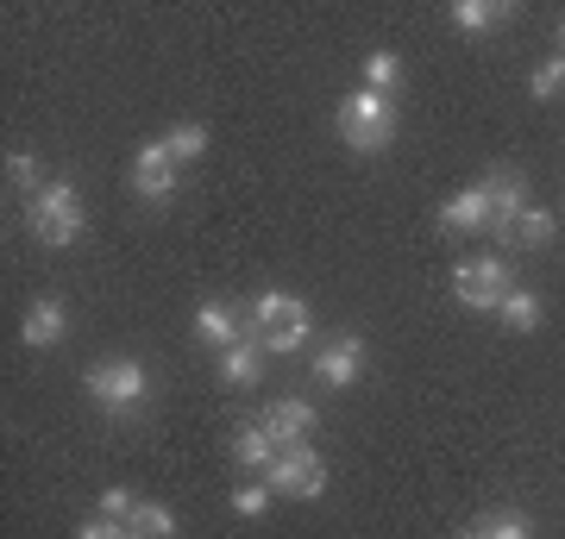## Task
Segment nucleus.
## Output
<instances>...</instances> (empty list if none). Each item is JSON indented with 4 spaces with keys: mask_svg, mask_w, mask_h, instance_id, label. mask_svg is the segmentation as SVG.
<instances>
[{
    "mask_svg": "<svg viewBox=\"0 0 565 539\" xmlns=\"http://www.w3.org/2000/svg\"><path fill=\"white\" fill-rule=\"evenodd\" d=\"M340 139L352 144V151H384L390 139H396V100L377 95V88H352V95L340 100Z\"/></svg>",
    "mask_w": 565,
    "mask_h": 539,
    "instance_id": "nucleus-1",
    "label": "nucleus"
},
{
    "mask_svg": "<svg viewBox=\"0 0 565 539\" xmlns=\"http://www.w3.org/2000/svg\"><path fill=\"white\" fill-rule=\"evenodd\" d=\"M25 226H32V239H44V245H76L82 226H88L76 182H44L39 195L25 201Z\"/></svg>",
    "mask_w": 565,
    "mask_h": 539,
    "instance_id": "nucleus-2",
    "label": "nucleus"
},
{
    "mask_svg": "<svg viewBox=\"0 0 565 539\" xmlns=\"http://www.w3.org/2000/svg\"><path fill=\"white\" fill-rule=\"evenodd\" d=\"M252 339H258L264 352H296V345L308 339V308H302L296 295H282V289L258 295V314H252Z\"/></svg>",
    "mask_w": 565,
    "mask_h": 539,
    "instance_id": "nucleus-3",
    "label": "nucleus"
},
{
    "mask_svg": "<svg viewBox=\"0 0 565 539\" xmlns=\"http://www.w3.org/2000/svg\"><path fill=\"white\" fill-rule=\"evenodd\" d=\"M82 389L102 401L107 414H126V408H139L145 401V364L139 358H102V364H88Z\"/></svg>",
    "mask_w": 565,
    "mask_h": 539,
    "instance_id": "nucleus-4",
    "label": "nucleus"
},
{
    "mask_svg": "<svg viewBox=\"0 0 565 539\" xmlns=\"http://www.w3.org/2000/svg\"><path fill=\"white\" fill-rule=\"evenodd\" d=\"M264 483H270L277 496L315 502V496L327 489V464H321V452H315V445H282V452H277V464L264 471Z\"/></svg>",
    "mask_w": 565,
    "mask_h": 539,
    "instance_id": "nucleus-5",
    "label": "nucleus"
},
{
    "mask_svg": "<svg viewBox=\"0 0 565 539\" xmlns=\"http://www.w3.org/2000/svg\"><path fill=\"white\" fill-rule=\"evenodd\" d=\"M509 289H515V277H509L503 258H465L459 270H452V295H459L465 308H503Z\"/></svg>",
    "mask_w": 565,
    "mask_h": 539,
    "instance_id": "nucleus-6",
    "label": "nucleus"
},
{
    "mask_svg": "<svg viewBox=\"0 0 565 539\" xmlns=\"http://www.w3.org/2000/svg\"><path fill=\"white\" fill-rule=\"evenodd\" d=\"M132 188H139L145 207H163V201L177 195V158L163 151V139H151L139 158H132Z\"/></svg>",
    "mask_w": 565,
    "mask_h": 539,
    "instance_id": "nucleus-7",
    "label": "nucleus"
},
{
    "mask_svg": "<svg viewBox=\"0 0 565 539\" xmlns=\"http://www.w3.org/2000/svg\"><path fill=\"white\" fill-rule=\"evenodd\" d=\"M315 377H321L327 389H352V382L364 377V339H359V333L327 339L321 352H315Z\"/></svg>",
    "mask_w": 565,
    "mask_h": 539,
    "instance_id": "nucleus-8",
    "label": "nucleus"
},
{
    "mask_svg": "<svg viewBox=\"0 0 565 539\" xmlns=\"http://www.w3.org/2000/svg\"><path fill=\"white\" fill-rule=\"evenodd\" d=\"M484 195H490V233H497V239H509V233H515V220L527 214V182L515 176V170H497V176L484 182Z\"/></svg>",
    "mask_w": 565,
    "mask_h": 539,
    "instance_id": "nucleus-9",
    "label": "nucleus"
},
{
    "mask_svg": "<svg viewBox=\"0 0 565 539\" xmlns=\"http://www.w3.org/2000/svg\"><path fill=\"white\" fill-rule=\"evenodd\" d=\"M258 427L277 445H308V440H315V408H308V401H296V396H282V401H270V408H264Z\"/></svg>",
    "mask_w": 565,
    "mask_h": 539,
    "instance_id": "nucleus-10",
    "label": "nucleus"
},
{
    "mask_svg": "<svg viewBox=\"0 0 565 539\" xmlns=\"http://www.w3.org/2000/svg\"><path fill=\"white\" fill-rule=\"evenodd\" d=\"M63 333H70V308H63V301H32V308H25L20 339L32 345V352H51Z\"/></svg>",
    "mask_w": 565,
    "mask_h": 539,
    "instance_id": "nucleus-11",
    "label": "nucleus"
},
{
    "mask_svg": "<svg viewBox=\"0 0 565 539\" xmlns=\"http://www.w3.org/2000/svg\"><path fill=\"white\" fill-rule=\"evenodd\" d=\"M440 226H446V233H490V195H484V182H478V188H459V195L446 201Z\"/></svg>",
    "mask_w": 565,
    "mask_h": 539,
    "instance_id": "nucleus-12",
    "label": "nucleus"
},
{
    "mask_svg": "<svg viewBox=\"0 0 565 539\" xmlns=\"http://www.w3.org/2000/svg\"><path fill=\"white\" fill-rule=\"evenodd\" d=\"M264 377V345L258 339H239L221 352V382H233V389H252V382Z\"/></svg>",
    "mask_w": 565,
    "mask_h": 539,
    "instance_id": "nucleus-13",
    "label": "nucleus"
},
{
    "mask_svg": "<svg viewBox=\"0 0 565 539\" xmlns=\"http://www.w3.org/2000/svg\"><path fill=\"white\" fill-rule=\"evenodd\" d=\"M195 333H202L214 352H226V345H239V339H252V333H239V320H233V308H221V301H202L195 308Z\"/></svg>",
    "mask_w": 565,
    "mask_h": 539,
    "instance_id": "nucleus-14",
    "label": "nucleus"
},
{
    "mask_svg": "<svg viewBox=\"0 0 565 539\" xmlns=\"http://www.w3.org/2000/svg\"><path fill=\"white\" fill-rule=\"evenodd\" d=\"M277 452H282V445L264 433L258 420H252V427H239V440H233V459L252 464V471H270V464H277Z\"/></svg>",
    "mask_w": 565,
    "mask_h": 539,
    "instance_id": "nucleus-15",
    "label": "nucleus"
},
{
    "mask_svg": "<svg viewBox=\"0 0 565 539\" xmlns=\"http://www.w3.org/2000/svg\"><path fill=\"white\" fill-rule=\"evenodd\" d=\"M163 151H170L177 163H195V158L207 151V126H202V120H182V126H170V132H163Z\"/></svg>",
    "mask_w": 565,
    "mask_h": 539,
    "instance_id": "nucleus-16",
    "label": "nucleus"
},
{
    "mask_svg": "<svg viewBox=\"0 0 565 539\" xmlns=\"http://www.w3.org/2000/svg\"><path fill=\"white\" fill-rule=\"evenodd\" d=\"M126 527H132V533H139V539H170V533H177V515H170L163 502H139V508H132V520H126Z\"/></svg>",
    "mask_w": 565,
    "mask_h": 539,
    "instance_id": "nucleus-17",
    "label": "nucleus"
},
{
    "mask_svg": "<svg viewBox=\"0 0 565 539\" xmlns=\"http://www.w3.org/2000/svg\"><path fill=\"white\" fill-rule=\"evenodd\" d=\"M497 314H503L515 333H534V326H541V301H534V289H509Z\"/></svg>",
    "mask_w": 565,
    "mask_h": 539,
    "instance_id": "nucleus-18",
    "label": "nucleus"
},
{
    "mask_svg": "<svg viewBox=\"0 0 565 539\" xmlns=\"http://www.w3.org/2000/svg\"><path fill=\"white\" fill-rule=\"evenodd\" d=\"M546 239H553V214L546 207H527L522 220H515V233H509V245H522V251H541Z\"/></svg>",
    "mask_w": 565,
    "mask_h": 539,
    "instance_id": "nucleus-19",
    "label": "nucleus"
},
{
    "mask_svg": "<svg viewBox=\"0 0 565 539\" xmlns=\"http://www.w3.org/2000/svg\"><path fill=\"white\" fill-rule=\"evenodd\" d=\"M503 13L509 7H497V0H459V7H452V25H459V32H490Z\"/></svg>",
    "mask_w": 565,
    "mask_h": 539,
    "instance_id": "nucleus-20",
    "label": "nucleus"
},
{
    "mask_svg": "<svg viewBox=\"0 0 565 539\" xmlns=\"http://www.w3.org/2000/svg\"><path fill=\"white\" fill-rule=\"evenodd\" d=\"M396 82H403V57H396V51H371V57H364V88L390 95Z\"/></svg>",
    "mask_w": 565,
    "mask_h": 539,
    "instance_id": "nucleus-21",
    "label": "nucleus"
},
{
    "mask_svg": "<svg viewBox=\"0 0 565 539\" xmlns=\"http://www.w3.org/2000/svg\"><path fill=\"white\" fill-rule=\"evenodd\" d=\"M7 182H13V188H25V201H32V195L44 188V182H39V158L13 151V158H7Z\"/></svg>",
    "mask_w": 565,
    "mask_h": 539,
    "instance_id": "nucleus-22",
    "label": "nucleus"
},
{
    "mask_svg": "<svg viewBox=\"0 0 565 539\" xmlns=\"http://www.w3.org/2000/svg\"><path fill=\"white\" fill-rule=\"evenodd\" d=\"M559 88H565V57L541 63V69H534V82H527V95H534V100H553Z\"/></svg>",
    "mask_w": 565,
    "mask_h": 539,
    "instance_id": "nucleus-23",
    "label": "nucleus"
},
{
    "mask_svg": "<svg viewBox=\"0 0 565 539\" xmlns=\"http://www.w3.org/2000/svg\"><path fill=\"white\" fill-rule=\"evenodd\" d=\"M270 496H277L270 483H245V489H233V508L252 520V515H264V508H270Z\"/></svg>",
    "mask_w": 565,
    "mask_h": 539,
    "instance_id": "nucleus-24",
    "label": "nucleus"
},
{
    "mask_svg": "<svg viewBox=\"0 0 565 539\" xmlns=\"http://www.w3.org/2000/svg\"><path fill=\"white\" fill-rule=\"evenodd\" d=\"M484 539H534V527H527V515H490Z\"/></svg>",
    "mask_w": 565,
    "mask_h": 539,
    "instance_id": "nucleus-25",
    "label": "nucleus"
},
{
    "mask_svg": "<svg viewBox=\"0 0 565 539\" xmlns=\"http://www.w3.org/2000/svg\"><path fill=\"white\" fill-rule=\"evenodd\" d=\"M132 489H102V520H132Z\"/></svg>",
    "mask_w": 565,
    "mask_h": 539,
    "instance_id": "nucleus-26",
    "label": "nucleus"
},
{
    "mask_svg": "<svg viewBox=\"0 0 565 539\" xmlns=\"http://www.w3.org/2000/svg\"><path fill=\"white\" fill-rule=\"evenodd\" d=\"M76 539H139V533H132L126 520H88V527H82Z\"/></svg>",
    "mask_w": 565,
    "mask_h": 539,
    "instance_id": "nucleus-27",
    "label": "nucleus"
},
{
    "mask_svg": "<svg viewBox=\"0 0 565 539\" xmlns=\"http://www.w3.org/2000/svg\"><path fill=\"white\" fill-rule=\"evenodd\" d=\"M452 539H484V527H465V533H452Z\"/></svg>",
    "mask_w": 565,
    "mask_h": 539,
    "instance_id": "nucleus-28",
    "label": "nucleus"
},
{
    "mask_svg": "<svg viewBox=\"0 0 565 539\" xmlns=\"http://www.w3.org/2000/svg\"><path fill=\"white\" fill-rule=\"evenodd\" d=\"M559 44H565V20H559Z\"/></svg>",
    "mask_w": 565,
    "mask_h": 539,
    "instance_id": "nucleus-29",
    "label": "nucleus"
}]
</instances>
